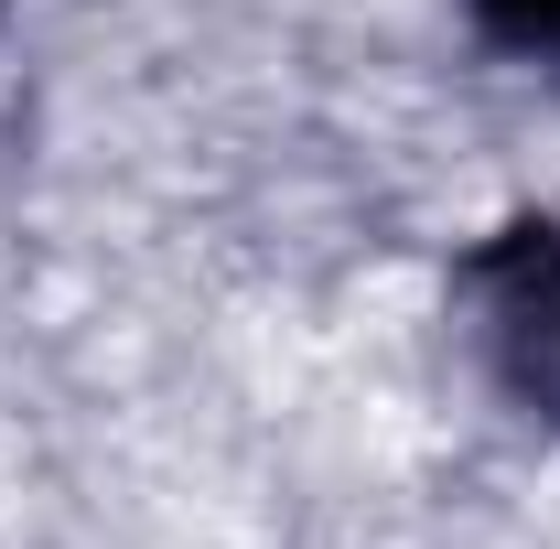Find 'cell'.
Listing matches in <instances>:
<instances>
[{
    "label": "cell",
    "mask_w": 560,
    "mask_h": 549,
    "mask_svg": "<svg viewBox=\"0 0 560 549\" xmlns=\"http://www.w3.org/2000/svg\"><path fill=\"white\" fill-rule=\"evenodd\" d=\"M464 11H475V33H486L495 55L560 75V0H464Z\"/></svg>",
    "instance_id": "cell-2"
},
{
    "label": "cell",
    "mask_w": 560,
    "mask_h": 549,
    "mask_svg": "<svg viewBox=\"0 0 560 549\" xmlns=\"http://www.w3.org/2000/svg\"><path fill=\"white\" fill-rule=\"evenodd\" d=\"M453 313H464V344L495 377V399L560 431V226L550 215L495 226L453 270Z\"/></svg>",
    "instance_id": "cell-1"
}]
</instances>
